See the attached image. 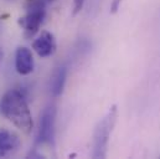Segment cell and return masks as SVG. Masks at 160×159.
Instances as JSON below:
<instances>
[{
    "label": "cell",
    "mask_w": 160,
    "mask_h": 159,
    "mask_svg": "<svg viewBox=\"0 0 160 159\" xmlns=\"http://www.w3.org/2000/svg\"><path fill=\"white\" fill-rule=\"evenodd\" d=\"M2 116L11 122L18 129L29 134L34 128V121L28 106L26 98L19 90H9L0 101Z\"/></svg>",
    "instance_id": "obj_1"
},
{
    "label": "cell",
    "mask_w": 160,
    "mask_h": 159,
    "mask_svg": "<svg viewBox=\"0 0 160 159\" xmlns=\"http://www.w3.org/2000/svg\"><path fill=\"white\" fill-rule=\"evenodd\" d=\"M117 121V107L112 106L108 113L98 122L93 132V144H92V157L104 158L107 154V147L109 143L111 133Z\"/></svg>",
    "instance_id": "obj_2"
},
{
    "label": "cell",
    "mask_w": 160,
    "mask_h": 159,
    "mask_svg": "<svg viewBox=\"0 0 160 159\" xmlns=\"http://www.w3.org/2000/svg\"><path fill=\"white\" fill-rule=\"evenodd\" d=\"M45 4L43 0H36L32 1L28 6V13L25 16L20 18L18 20V24L24 30V34L28 39L35 36V34L39 31L40 26L45 19Z\"/></svg>",
    "instance_id": "obj_3"
},
{
    "label": "cell",
    "mask_w": 160,
    "mask_h": 159,
    "mask_svg": "<svg viewBox=\"0 0 160 159\" xmlns=\"http://www.w3.org/2000/svg\"><path fill=\"white\" fill-rule=\"evenodd\" d=\"M55 121L56 108L55 106H48L43 110L40 117L39 126V142L43 144H53L55 142Z\"/></svg>",
    "instance_id": "obj_4"
},
{
    "label": "cell",
    "mask_w": 160,
    "mask_h": 159,
    "mask_svg": "<svg viewBox=\"0 0 160 159\" xmlns=\"http://www.w3.org/2000/svg\"><path fill=\"white\" fill-rule=\"evenodd\" d=\"M21 146V141L14 132L0 128V158H6L15 154Z\"/></svg>",
    "instance_id": "obj_5"
},
{
    "label": "cell",
    "mask_w": 160,
    "mask_h": 159,
    "mask_svg": "<svg viewBox=\"0 0 160 159\" xmlns=\"http://www.w3.org/2000/svg\"><path fill=\"white\" fill-rule=\"evenodd\" d=\"M32 49L42 59L52 56L57 49V44H56L53 34H51L50 31H42L40 36L34 40Z\"/></svg>",
    "instance_id": "obj_6"
},
{
    "label": "cell",
    "mask_w": 160,
    "mask_h": 159,
    "mask_svg": "<svg viewBox=\"0 0 160 159\" xmlns=\"http://www.w3.org/2000/svg\"><path fill=\"white\" fill-rule=\"evenodd\" d=\"M34 67H35V62H34L32 52L25 46L18 47L15 52V69L18 74L22 76H28L34 71Z\"/></svg>",
    "instance_id": "obj_7"
},
{
    "label": "cell",
    "mask_w": 160,
    "mask_h": 159,
    "mask_svg": "<svg viewBox=\"0 0 160 159\" xmlns=\"http://www.w3.org/2000/svg\"><path fill=\"white\" fill-rule=\"evenodd\" d=\"M66 76H67L66 67H56L52 71L51 80H50V91L53 97H60L63 93Z\"/></svg>",
    "instance_id": "obj_8"
},
{
    "label": "cell",
    "mask_w": 160,
    "mask_h": 159,
    "mask_svg": "<svg viewBox=\"0 0 160 159\" xmlns=\"http://www.w3.org/2000/svg\"><path fill=\"white\" fill-rule=\"evenodd\" d=\"M84 3H86V0H73V10H72V15L73 16L77 15L81 10H82Z\"/></svg>",
    "instance_id": "obj_9"
},
{
    "label": "cell",
    "mask_w": 160,
    "mask_h": 159,
    "mask_svg": "<svg viewBox=\"0 0 160 159\" xmlns=\"http://www.w3.org/2000/svg\"><path fill=\"white\" fill-rule=\"evenodd\" d=\"M123 0H112L111 1V14H116L119 10Z\"/></svg>",
    "instance_id": "obj_10"
},
{
    "label": "cell",
    "mask_w": 160,
    "mask_h": 159,
    "mask_svg": "<svg viewBox=\"0 0 160 159\" xmlns=\"http://www.w3.org/2000/svg\"><path fill=\"white\" fill-rule=\"evenodd\" d=\"M2 60V50H1V47H0V61Z\"/></svg>",
    "instance_id": "obj_11"
},
{
    "label": "cell",
    "mask_w": 160,
    "mask_h": 159,
    "mask_svg": "<svg viewBox=\"0 0 160 159\" xmlns=\"http://www.w3.org/2000/svg\"><path fill=\"white\" fill-rule=\"evenodd\" d=\"M43 1H50V3H52V1H56V0H43Z\"/></svg>",
    "instance_id": "obj_12"
}]
</instances>
